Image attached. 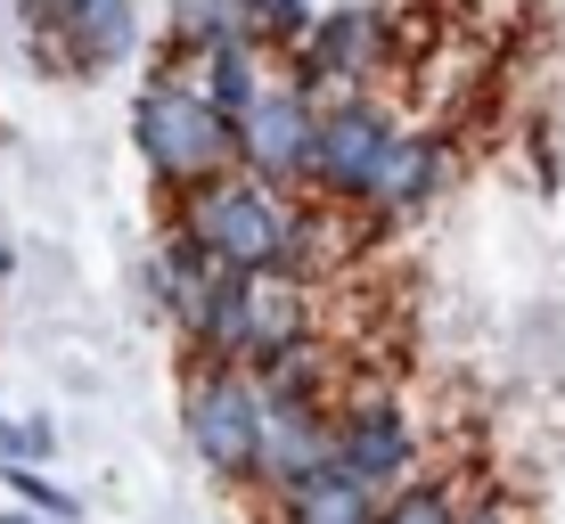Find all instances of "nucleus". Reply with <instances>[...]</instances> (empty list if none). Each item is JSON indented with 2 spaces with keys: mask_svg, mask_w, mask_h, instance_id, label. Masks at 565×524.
Segmentation results:
<instances>
[{
  "mask_svg": "<svg viewBox=\"0 0 565 524\" xmlns=\"http://www.w3.org/2000/svg\"><path fill=\"white\" fill-rule=\"evenodd\" d=\"M181 238L198 246L213 270H230V279H255V270H287V279H303V263H311L303 205L287 197V189L246 181V172H213V181L189 189Z\"/></svg>",
  "mask_w": 565,
  "mask_h": 524,
  "instance_id": "1",
  "label": "nucleus"
},
{
  "mask_svg": "<svg viewBox=\"0 0 565 524\" xmlns=\"http://www.w3.org/2000/svg\"><path fill=\"white\" fill-rule=\"evenodd\" d=\"M131 140H140V157L164 172V181H181V189L230 172V124L189 83H172V74H156L140 99H131Z\"/></svg>",
  "mask_w": 565,
  "mask_h": 524,
  "instance_id": "2",
  "label": "nucleus"
},
{
  "mask_svg": "<svg viewBox=\"0 0 565 524\" xmlns=\"http://www.w3.org/2000/svg\"><path fill=\"white\" fill-rule=\"evenodd\" d=\"M328 468L344 483H361L369 500L402 492L411 468H418V435H411V418H402V402H385V394L344 402V410L328 418Z\"/></svg>",
  "mask_w": 565,
  "mask_h": 524,
  "instance_id": "3",
  "label": "nucleus"
},
{
  "mask_svg": "<svg viewBox=\"0 0 565 524\" xmlns=\"http://www.w3.org/2000/svg\"><path fill=\"white\" fill-rule=\"evenodd\" d=\"M311 90L303 83H263L246 115L230 124V172H246V181L263 189H296L303 181V148H311Z\"/></svg>",
  "mask_w": 565,
  "mask_h": 524,
  "instance_id": "4",
  "label": "nucleus"
},
{
  "mask_svg": "<svg viewBox=\"0 0 565 524\" xmlns=\"http://www.w3.org/2000/svg\"><path fill=\"white\" fill-rule=\"evenodd\" d=\"M189 451L222 483L255 475V385H246L238 368L205 361L198 377H189Z\"/></svg>",
  "mask_w": 565,
  "mask_h": 524,
  "instance_id": "5",
  "label": "nucleus"
},
{
  "mask_svg": "<svg viewBox=\"0 0 565 524\" xmlns=\"http://www.w3.org/2000/svg\"><path fill=\"white\" fill-rule=\"evenodd\" d=\"M57 74H107L140 50V0H57L42 25H25Z\"/></svg>",
  "mask_w": 565,
  "mask_h": 524,
  "instance_id": "6",
  "label": "nucleus"
},
{
  "mask_svg": "<svg viewBox=\"0 0 565 524\" xmlns=\"http://www.w3.org/2000/svg\"><path fill=\"white\" fill-rule=\"evenodd\" d=\"M385 124H394V115H377L369 99H353V90H344L337 107H320L311 115V148H303V181L320 189V197H353L369 157H377V140H385Z\"/></svg>",
  "mask_w": 565,
  "mask_h": 524,
  "instance_id": "7",
  "label": "nucleus"
},
{
  "mask_svg": "<svg viewBox=\"0 0 565 524\" xmlns=\"http://www.w3.org/2000/svg\"><path fill=\"white\" fill-rule=\"evenodd\" d=\"M311 468H328V402H270L255 394V483L287 492Z\"/></svg>",
  "mask_w": 565,
  "mask_h": 524,
  "instance_id": "8",
  "label": "nucleus"
},
{
  "mask_svg": "<svg viewBox=\"0 0 565 524\" xmlns=\"http://www.w3.org/2000/svg\"><path fill=\"white\" fill-rule=\"evenodd\" d=\"M435 172H443V148L426 140V131L385 124V140H377V157H369V172H361L353 205H369V213H411V205L435 197Z\"/></svg>",
  "mask_w": 565,
  "mask_h": 524,
  "instance_id": "9",
  "label": "nucleus"
},
{
  "mask_svg": "<svg viewBox=\"0 0 565 524\" xmlns=\"http://www.w3.org/2000/svg\"><path fill=\"white\" fill-rule=\"evenodd\" d=\"M369 42H377V17L353 9V0H337V9L311 17L303 33V83H337V74H369Z\"/></svg>",
  "mask_w": 565,
  "mask_h": 524,
  "instance_id": "10",
  "label": "nucleus"
},
{
  "mask_svg": "<svg viewBox=\"0 0 565 524\" xmlns=\"http://www.w3.org/2000/svg\"><path fill=\"white\" fill-rule=\"evenodd\" d=\"M198 66H205V83H189L198 99L222 115V124H238L246 99L263 90V50H246V42H230V50H198Z\"/></svg>",
  "mask_w": 565,
  "mask_h": 524,
  "instance_id": "11",
  "label": "nucleus"
},
{
  "mask_svg": "<svg viewBox=\"0 0 565 524\" xmlns=\"http://www.w3.org/2000/svg\"><path fill=\"white\" fill-rule=\"evenodd\" d=\"M369 516H377V500L337 468H311L303 483H287V524H369Z\"/></svg>",
  "mask_w": 565,
  "mask_h": 524,
  "instance_id": "12",
  "label": "nucleus"
},
{
  "mask_svg": "<svg viewBox=\"0 0 565 524\" xmlns=\"http://www.w3.org/2000/svg\"><path fill=\"white\" fill-rule=\"evenodd\" d=\"M172 42H181V50L246 42V0H172ZM246 50H255V42H246Z\"/></svg>",
  "mask_w": 565,
  "mask_h": 524,
  "instance_id": "13",
  "label": "nucleus"
},
{
  "mask_svg": "<svg viewBox=\"0 0 565 524\" xmlns=\"http://www.w3.org/2000/svg\"><path fill=\"white\" fill-rule=\"evenodd\" d=\"M311 0H246V42L255 50H303V33H311Z\"/></svg>",
  "mask_w": 565,
  "mask_h": 524,
  "instance_id": "14",
  "label": "nucleus"
},
{
  "mask_svg": "<svg viewBox=\"0 0 565 524\" xmlns=\"http://www.w3.org/2000/svg\"><path fill=\"white\" fill-rule=\"evenodd\" d=\"M205 279H213V263H205V255H198L189 238H172L164 255H156V296H164V303H172L181 320H189V303L205 296Z\"/></svg>",
  "mask_w": 565,
  "mask_h": 524,
  "instance_id": "15",
  "label": "nucleus"
},
{
  "mask_svg": "<svg viewBox=\"0 0 565 524\" xmlns=\"http://www.w3.org/2000/svg\"><path fill=\"white\" fill-rule=\"evenodd\" d=\"M369 524H459V509H451V492H435V483H402V492L377 500Z\"/></svg>",
  "mask_w": 565,
  "mask_h": 524,
  "instance_id": "16",
  "label": "nucleus"
},
{
  "mask_svg": "<svg viewBox=\"0 0 565 524\" xmlns=\"http://www.w3.org/2000/svg\"><path fill=\"white\" fill-rule=\"evenodd\" d=\"M33 459H50V426L0 418V475H9V468H33Z\"/></svg>",
  "mask_w": 565,
  "mask_h": 524,
  "instance_id": "17",
  "label": "nucleus"
},
{
  "mask_svg": "<svg viewBox=\"0 0 565 524\" xmlns=\"http://www.w3.org/2000/svg\"><path fill=\"white\" fill-rule=\"evenodd\" d=\"M50 9H57V0H17V17H25V25H42Z\"/></svg>",
  "mask_w": 565,
  "mask_h": 524,
  "instance_id": "18",
  "label": "nucleus"
},
{
  "mask_svg": "<svg viewBox=\"0 0 565 524\" xmlns=\"http://www.w3.org/2000/svg\"><path fill=\"white\" fill-rule=\"evenodd\" d=\"M9 263H17V238H9V222H0V279H9Z\"/></svg>",
  "mask_w": 565,
  "mask_h": 524,
  "instance_id": "19",
  "label": "nucleus"
},
{
  "mask_svg": "<svg viewBox=\"0 0 565 524\" xmlns=\"http://www.w3.org/2000/svg\"><path fill=\"white\" fill-rule=\"evenodd\" d=\"M0 524H50V516H33V509H0Z\"/></svg>",
  "mask_w": 565,
  "mask_h": 524,
  "instance_id": "20",
  "label": "nucleus"
},
{
  "mask_svg": "<svg viewBox=\"0 0 565 524\" xmlns=\"http://www.w3.org/2000/svg\"><path fill=\"white\" fill-rule=\"evenodd\" d=\"M459 524H509V516H492V509H476V516H459Z\"/></svg>",
  "mask_w": 565,
  "mask_h": 524,
  "instance_id": "21",
  "label": "nucleus"
}]
</instances>
